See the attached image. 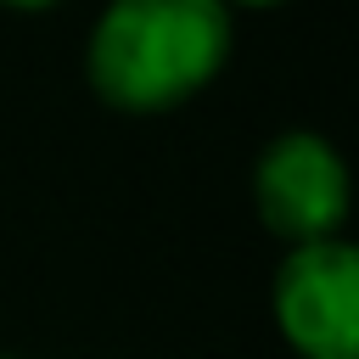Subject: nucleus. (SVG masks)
Listing matches in <instances>:
<instances>
[{
	"label": "nucleus",
	"mask_w": 359,
	"mask_h": 359,
	"mask_svg": "<svg viewBox=\"0 0 359 359\" xmlns=\"http://www.w3.org/2000/svg\"><path fill=\"white\" fill-rule=\"evenodd\" d=\"M224 56V0H107L90 34V84L123 112H168L191 101Z\"/></svg>",
	"instance_id": "1"
},
{
	"label": "nucleus",
	"mask_w": 359,
	"mask_h": 359,
	"mask_svg": "<svg viewBox=\"0 0 359 359\" xmlns=\"http://www.w3.org/2000/svg\"><path fill=\"white\" fill-rule=\"evenodd\" d=\"M275 320L303 359H359V258L342 236L280 258Z\"/></svg>",
	"instance_id": "2"
},
{
	"label": "nucleus",
	"mask_w": 359,
	"mask_h": 359,
	"mask_svg": "<svg viewBox=\"0 0 359 359\" xmlns=\"http://www.w3.org/2000/svg\"><path fill=\"white\" fill-rule=\"evenodd\" d=\"M252 202H258V219L292 247L331 241L348 219V168L325 135L286 129L258 151Z\"/></svg>",
	"instance_id": "3"
},
{
	"label": "nucleus",
	"mask_w": 359,
	"mask_h": 359,
	"mask_svg": "<svg viewBox=\"0 0 359 359\" xmlns=\"http://www.w3.org/2000/svg\"><path fill=\"white\" fill-rule=\"evenodd\" d=\"M6 6H22V11H34V6H56V0H6Z\"/></svg>",
	"instance_id": "4"
},
{
	"label": "nucleus",
	"mask_w": 359,
	"mask_h": 359,
	"mask_svg": "<svg viewBox=\"0 0 359 359\" xmlns=\"http://www.w3.org/2000/svg\"><path fill=\"white\" fill-rule=\"evenodd\" d=\"M224 6H280V0H224Z\"/></svg>",
	"instance_id": "5"
}]
</instances>
